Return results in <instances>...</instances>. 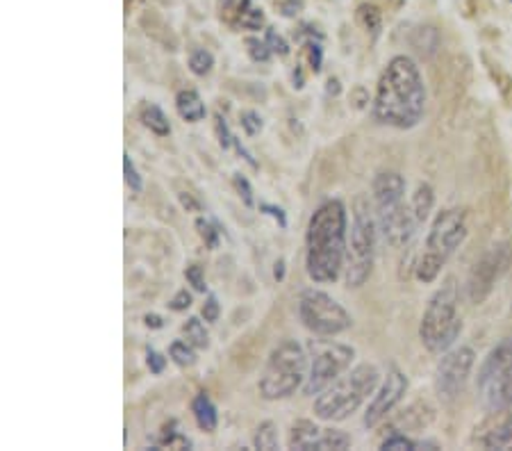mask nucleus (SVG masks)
Instances as JSON below:
<instances>
[{
    "label": "nucleus",
    "instance_id": "f257e3e1",
    "mask_svg": "<svg viewBox=\"0 0 512 451\" xmlns=\"http://www.w3.org/2000/svg\"><path fill=\"white\" fill-rule=\"evenodd\" d=\"M371 112L380 126L396 130H410L424 119L426 84L412 57L396 55L387 62L376 84Z\"/></svg>",
    "mask_w": 512,
    "mask_h": 451
},
{
    "label": "nucleus",
    "instance_id": "f03ea898",
    "mask_svg": "<svg viewBox=\"0 0 512 451\" xmlns=\"http://www.w3.org/2000/svg\"><path fill=\"white\" fill-rule=\"evenodd\" d=\"M346 208L330 199L312 212L306 235V267L315 283H335L346 263Z\"/></svg>",
    "mask_w": 512,
    "mask_h": 451
},
{
    "label": "nucleus",
    "instance_id": "7ed1b4c3",
    "mask_svg": "<svg viewBox=\"0 0 512 451\" xmlns=\"http://www.w3.org/2000/svg\"><path fill=\"white\" fill-rule=\"evenodd\" d=\"M380 383V372L376 365H358L346 377L330 383L315 399V417L321 421H342L353 415L362 403L374 395Z\"/></svg>",
    "mask_w": 512,
    "mask_h": 451
},
{
    "label": "nucleus",
    "instance_id": "20e7f679",
    "mask_svg": "<svg viewBox=\"0 0 512 451\" xmlns=\"http://www.w3.org/2000/svg\"><path fill=\"white\" fill-rule=\"evenodd\" d=\"M460 292L454 278H447L442 288L430 297L419 324V337L429 351L444 353L454 347L463 333V319L458 315Z\"/></svg>",
    "mask_w": 512,
    "mask_h": 451
},
{
    "label": "nucleus",
    "instance_id": "39448f33",
    "mask_svg": "<svg viewBox=\"0 0 512 451\" xmlns=\"http://www.w3.org/2000/svg\"><path fill=\"white\" fill-rule=\"evenodd\" d=\"M467 239V217L464 210L448 208L435 217L430 233L426 238L424 253L417 265V278L421 283H433L444 265L451 260L460 244Z\"/></svg>",
    "mask_w": 512,
    "mask_h": 451
},
{
    "label": "nucleus",
    "instance_id": "423d86ee",
    "mask_svg": "<svg viewBox=\"0 0 512 451\" xmlns=\"http://www.w3.org/2000/svg\"><path fill=\"white\" fill-rule=\"evenodd\" d=\"M365 196H358L353 204V223H351V239L346 244V285L362 288L374 272L376 258V233L378 219Z\"/></svg>",
    "mask_w": 512,
    "mask_h": 451
},
{
    "label": "nucleus",
    "instance_id": "0eeeda50",
    "mask_svg": "<svg viewBox=\"0 0 512 451\" xmlns=\"http://www.w3.org/2000/svg\"><path fill=\"white\" fill-rule=\"evenodd\" d=\"M308 356L299 343L285 340L269 353L257 387L266 402L291 397L303 383H306Z\"/></svg>",
    "mask_w": 512,
    "mask_h": 451
},
{
    "label": "nucleus",
    "instance_id": "6e6552de",
    "mask_svg": "<svg viewBox=\"0 0 512 451\" xmlns=\"http://www.w3.org/2000/svg\"><path fill=\"white\" fill-rule=\"evenodd\" d=\"M478 397L492 412L512 411V335L485 356L476 378Z\"/></svg>",
    "mask_w": 512,
    "mask_h": 451
},
{
    "label": "nucleus",
    "instance_id": "1a4fd4ad",
    "mask_svg": "<svg viewBox=\"0 0 512 451\" xmlns=\"http://www.w3.org/2000/svg\"><path fill=\"white\" fill-rule=\"evenodd\" d=\"M299 317L315 335H340L353 326L346 308L321 290H306L299 299Z\"/></svg>",
    "mask_w": 512,
    "mask_h": 451
},
{
    "label": "nucleus",
    "instance_id": "9d476101",
    "mask_svg": "<svg viewBox=\"0 0 512 451\" xmlns=\"http://www.w3.org/2000/svg\"><path fill=\"white\" fill-rule=\"evenodd\" d=\"M312 365L310 374H308L306 383H303V392L315 397L319 392H324L330 383H335L346 369L351 368V362L355 358V349L349 344L328 343V340H312Z\"/></svg>",
    "mask_w": 512,
    "mask_h": 451
},
{
    "label": "nucleus",
    "instance_id": "9b49d317",
    "mask_svg": "<svg viewBox=\"0 0 512 451\" xmlns=\"http://www.w3.org/2000/svg\"><path fill=\"white\" fill-rule=\"evenodd\" d=\"M512 263V248L510 244H492L488 251L481 256L473 265L472 273L467 278V297L472 303H483L499 283V278L508 272Z\"/></svg>",
    "mask_w": 512,
    "mask_h": 451
},
{
    "label": "nucleus",
    "instance_id": "f8f14e48",
    "mask_svg": "<svg viewBox=\"0 0 512 451\" xmlns=\"http://www.w3.org/2000/svg\"><path fill=\"white\" fill-rule=\"evenodd\" d=\"M473 362H476V353L467 344L444 351L442 360L438 362V369H435V387L444 402H454L464 390Z\"/></svg>",
    "mask_w": 512,
    "mask_h": 451
},
{
    "label": "nucleus",
    "instance_id": "ddd939ff",
    "mask_svg": "<svg viewBox=\"0 0 512 451\" xmlns=\"http://www.w3.org/2000/svg\"><path fill=\"white\" fill-rule=\"evenodd\" d=\"M376 219H378V229L383 233L385 242L389 247L401 248L412 239L414 230H417V219H414L412 208L405 205L404 201L392 205H383V208H374Z\"/></svg>",
    "mask_w": 512,
    "mask_h": 451
},
{
    "label": "nucleus",
    "instance_id": "4468645a",
    "mask_svg": "<svg viewBox=\"0 0 512 451\" xmlns=\"http://www.w3.org/2000/svg\"><path fill=\"white\" fill-rule=\"evenodd\" d=\"M405 390H408V378H405V374L396 368L389 369L387 377H385V381H383V386L378 387V392L374 395L371 403L367 406L365 427L367 429L378 427L380 421H383L385 417L389 415V412L395 411L396 403L404 399Z\"/></svg>",
    "mask_w": 512,
    "mask_h": 451
},
{
    "label": "nucleus",
    "instance_id": "2eb2a0df",
    "mask_svg": "<svg viewBox=\"0 0 512 451\" xmlns=\"http://www.w3.org/2000/svg\"><path fill=\"white\" fill-rule=\"evenodd\" d=\"M405 178L396 171H383L374 178V208L392 205L404 201Z\"/></svg>",
    "mask_w": 512,
    "mask_h": 451
},
{
    "label": "nucleus",
    "instance_id": "dca6fc26",
    "mask_svg": "<svg viewBox=\"0 0 512 451\" xmlns=\"http://www.w3.org/2000/svg\"><path fill=\"white\" fill-rule=\"evenodd\" d=\"M494 415H497V420L481 438V445L488 447V449H512V412L497 411Z\"/></svg>",
    "mask_w": 512,
    "mask_h": 451
},
{
    "label": "nucleus",
    "instance_id": "f3484780",
    "mask_svg": "<svg viewBox=\"0 0 512 451\" xmlns=\"http://www.w3.org/2000/svg\"><path fill=\"white\" fill-rule=\"evenodd\" d=\"M324 433V429L317 427L315 421L310 420H299L291 427L290 433V449L296 451H317L319 445V438Z\"/></svg>",
    "mask_w": 512,
    "mask_h": 451
},
{
    "label": "nucleus",
    "instance_id": "a211bd4d",
    "mask_svg": "<svg viewBox=\"0 0 512 451\" xmlns=\"http://www.w3.org/2000/svg\"><path fill=\"white\" fill-rule=\"evenodd\" d=\"M176 109H178V115L183 117L185 121H189V124H198V121L205 119V115H207L205 103H203V99L198 96V91H194V90L178 91Z\"/></svg>",
    "mask_w": 512,
    "mask_h": 451
},
{
    "label": "nucleus",
    "instance_id": "6ab92c4d",
    "mask_svg": "<svg viewBox=\"0 0 512 451\" xmlns=\"http://www.w3.org/2000/svg\"><path fill=\"white\" fill-rule=\"evenodd\" d=\"M192 412H194V417H196V424L205 433H213L214 429H217V421H219L217 408H214L213 399L207 397L205 392H198L196 397H194Z\"/></svg>",
    "mask_w": 512,
    "mask_h": 451
},
{
    "label": "nucleus",
    "instance_id": "aec40b11",
    "mask_svg": "<svg viewBox=\"0 0 512 451\" xmlns=\"http://www.w3.org/2000/svg\"><path fill=\"white\" fill-rule=\"evenodd\" d=\"M433 205H435L433 187H430L429 183H419L417 189H414V194H412V204H410V208H412V214H414V219H417V223H424L426 219L430 217V212H433Z\"/></svg>",
    "mask_w": 512,
    "mask_h": 451
},
{
    "label": "nucleus",
    "instance_id": "412c9836",
    "mask_svg": "<svg viewBox=\"0 0 512 451\" xmlns=\"http://www.w3.org/2000/svg\"><path fill=\"white\" fill-rule=\"evenodd\" d=\"M139 119H142V124L146 126L151 133L160 134V137H167V134L171 133V124H169L167 115H164L155 103L143 105L142 112H139Z\"/></svg>",
    "mask_w": 512,
    "mask_h": 451
},
{
    "label": "nucleus",
    "instance_id": "4be33fe9",
    "mask_svg": "<svg viewBox=\"0 0 512 451\" xmlns=\"http://www.w3.org/2000/svg\"><path fill=\"white\" fill-rule=\"evenodd\" d=\"M351 447V436L344 431H337V429H324L319 438V445L317 451H344Z\"/></svg>",
    "mask_w": 512,
    "mask_h": 451
},
{
    "label": "nucleus",
    "instance_id": "5701e85b",
    "mask_svg": "<svg viewBox=\"0 0 512 451\" xmlns=\"http://www.w3.org/2000/svg\"><path fill=\"white\" fill-rule=\"evenodd\" d=\"M239 23L247 30H260L262 23H265V12H262V7L253 5V0H242L239 3Z\"/></svg>",
    "mask_w": 512,
    "mask_h": 451
},
{
    "label": "nucleus",
    "instance_id": "b1692460",
    "mask_svg": "<svg viewBox=\"0 0 512 451\" xmlns=\"http://www.w3.org/2000/svg\"><path fill=\"white\" fill-rule=\"evenodd\" d=\"M355 19H358V23L362 25L367 32H371V37H378L380 28H383V16H380L378 7L360 5Z\"/></svg>",
    "mask_w": 512,
    "mask_h": 451
},
{
    "label": "nucleus",
    "instance_id": "393cba45",
    "mask_svg": "<svg viewBox=\"0 0 512 451\" xmlns=\"http://www.w3.org/2000/svg\"><path fill=\"white\" fill-rule=\"evenodd\" d=\"M253 445L257 449H265V451H273L278 449V429L273 421H262L260 427H257L256 438H253Z\"/></svg>",
    "mask_w": 512,
    "mask_h": 451
},
{
    "label": "nucleus",
    "instance_id": "a878e982",
    "mask_svg": "<svg viewBox=\"0 0 512 451\" xmlns=\"http://www.w3.org/2000/svg\"><path fill=\"white\" fill-rule=\"evenodd\" d=\"M183 333L187 335L189 344H194V347L207 349V344H210V337H207L205 326H203V322L198 317L187 319V324L183 326Z\"/></svg>",
    "mask_w": 512,
    "mask_h": 451
},
{
    "label": "nucleus",
    "instance_id": "bb28decb",
    "mask_svg": "<svg viewBox=\"0 0 512 451\" xmlns=\"http://www.w3.org/2000/svg\"><path fill=\"white\" fill-rule=\"evenodd\" d=\"M169 356L173 362H178L180 368H189L196 362V353H194V344L183 343V340H176V343L169 347Z\"/></svg>",
    "mask_w": 512,
    "mask_h": 451
},
{
    "label": "nucleus",
    "instance_id": "cd10ccee",
    "mask_svg": "<svg viewBox=\"0 0 512 451\" xmlns=\"http://www.w3.org/2000/svg\"><path fill=\"white\" fill-rule=\"evenodd\" d=\"M214 66V57L210 50L205 48H198L189 55V69H192L194 75H205L210 74Z\"/></svg>",
    "mask_w": 512,
    "mask_h": 451
},
{
    "label": "nucleus",
    "instance_id": "c85d7f7f",
    "mask_svg": "<svg viewBox=\"0 0 512 451\" xmlns=\"http://www.w3.org/2000/svg\"><path fill=\"white\" fill-rule=\"evenodd\" d=\"M196 229H198V235H201L203 242H205L207 247L210 248L219 247V239H221V229H219L217 223L210 221V219H205V217H198Z\"/></svg>",
    "mask_w": 512,
    "mask_h": 451
},
{
    "label": "nucleus",
    "instance_id": "c756f323",
    "mask_svg": "<svg viewBox=\"0 0 512 451\" xmlns=\"http://www.w3.org/2000/svg\"><path fill=\"white\" fill-rule=\"evenodd\" d=\"M380 449H385V451H414L417 449V442L410 440V438L404 436V433H392L389 438H385L383 445H380Z\"/></svg>",
    "mask_w": 512,
    "mask_h": 451
},
{
    "label": "nucleus",
    "instance_id": "7c9ffc66",
    "mask_svg": "<svg viewBox=\"0 0 512 451\" xmlns=\"http://www.w3.org/2000/svg\"><path fill=\"white\" fill-rule=\"evenodd\" d=\"M124 174H126V183H128V187L133 189L135 194H139L143 189V180L142 176H139L137 167L133 164V158H130L128 153L124 155Z\"/></svg>",
    "mask_w": 512,
    "mask_h": 451
},
{
    "label": "nucleus",
    "instance_id": "2f4dec72",
    "mask_svg": "<svg viewBox=\"0 0 512 451\" xmlns=\"http://www.w3.org/2000/svg\"><path fill=\"white\" fill-rule=\"evenodd\" d=\"M247 46H248V55H251L253 62H269V57L273 55L271 53L269 44L262 39H256V37L247 39Z\"/></svg>",
    "mask_w": 512,
    "mask_h": 451
},
{
    "label": "nucleus",
    "instance_id": "473e14b6",
    "mask_svg": "<svg viewBox=\"0 0 512 451\" xmlns=\"http://www.w3.org/2000/svg\"><path fill=\"white\" fill-rule=\"evenodd\" d=\"M214 130H217V137H219L221 149H230V146L235 144V134L230 133V128H228L226 119H223L221 115L214 117Z\"/></svg>",
    "mask_w": 512,
    "mask_h": 451
},
{
    "label": "nucleus",
    "instance_id": "72a5a7b5",
    "mask_svg": "<svg viewBox=\"0 0 512 451\" xmlns=\"http://www.w3.org/2000/svg\"><path fill=\"white\" fill-rule=\"evenodd\" d=\"M265 41H266V44H269L271 53H273V55H281V57L290 55V46H287V41L282 39V37L278 35V32L273 30V28H269V30H266Z\"/></svg>",
    "mask_w": 512,
    "mask_h": 451
},
{
    "label": "nucleus",
    "instance_id": "f704fd0d",
    "mask_svg": "<svg viewBox=\"0 0 512 451\" xmlns=\"http://www.w3.org/2000/svg\"><path fill=\"white\" fill-rule=\"evenodd\" d=\"M232 185H235L237 194H239V196H242L244 205H248V208H253V204H256V199H253L251 183H248V180L244 178L242 174H235V176H232Z\"/></svg>",
    "mask_w": 512,
    "mask_h": 451
},
{
    "label": "nucleus",
    "instance_id": "c9c22d12",
    "mask_svg": "<svg viewBox=\"0 0 512 451\" xmlns=\"http://www.w3.org/2000/svg\"><path fill=\"white\" fill-rule=\"evenodd\" d=\"M185 278H187V283L192 285L196 292H207V285H205V278H203V269L198 265H189L185 269Z\"/></svg>",
    "mask_w": 512,
    "mask_h": 451
},
{
    "label": "nucleus",
    "instance_id": "e433bc0d",
    "mask_svg": "<svg viewBox=\"0 0 512 451\" xmlns=\"http://www.w3.org/2000/svg\"><path fill=\"white\" fill-rule=\"evenodd\" d=\"M219 315H221V308H219V301L214 294H210L205 301V306H203V319L205 322H217Z\"/></svg>",
    "mask_w": 512,
    "mask_h": 451
},
{
    "label": "nucleus",
    "instance_id": "4c0bfd02",
    "mask_svg": "<svg viewBox=\"0 0 512 451\" xmlns=\"http://www.w3.org/2000/svg\"><path fill=\"white\" fill-rule=\"evenodd\" d=\"M308 57H310V66L315 69V74H319L321 65H324V50H321V44L310 41V44H308Z\"/></svg>",
    "mask_w": 512,
    "mask_h": 451
},
{
    "label": "nucleus",
    "instance_id": "58836bf2",
    "mask_svg": "<svg viewBox=\"0 0 512 451\" xmlns=\"http://www.w3.org/2000/svg\"><path fill=\"white\" fill-rule=\"evenodd\" d=\"M260 212L269 214L271 219H276L281 229H287V217H285V210L282 208H278V205H271V204H260Z\"/></svg>",
    "mask_w": 512,
    "mask_h": 451
},
{
    "label": "nucleus",
    "instance_id": "ea45409f",
    "mask_svg": "<svg viewBox=\"0 0 512 451\" xmlns=\"http://www.w3.org/2000/svg\"><path fill=\"white\" fill-rule=\"evenodd\" d=\"M189 306H192V294H189L187 290H180V292L171 299V303H169V308L176 310V313H183Z\"/></svg>",
    "mask_w": 512,
    "mask_h": 451
},
{
    "label": "nucleus",
    "instance_id": "a19ab883",
    "mask_svg": "<svg viewBox=\"0 0 512 451\" xmlns=\"http://www.w3.org/2000/svg\"><path fill=\"white\" fill-rule=\"evenodd\" d=\"M242 126L247 130V134H257L262 130V119L256 115V112H244L242 115Z\"/></svg>",
    "mask_w": 512,
    "mask_h": 451
},
{
    "label": "nucleus",
    "instance_id": "79ce46f5",
    "mask_svg": "<svg viewBox=\"0 0 512 451\" xmlns=\"http://www.w3.org/2000/svg\"><path fill=\"white\" fill-rule=\"evenodd\" d=\"M164 365H167V360H164V356L162 353H158V351H148V369L153 374H162L164 372Z\"/></svg>",
    "mask_w": 512,
    "mask_h": 451
},
{
    "label": "nucleus",
    "instance_id": "37998d69",
    "mask_svg": "<svg viewBox=\"0 0 512 451\" xmlns=\"http://www.w3.org/2000/svg\"><path fill=\"white\" fill-rule=\"evenodd\" d=\"M300 7H303V3H300V0H285V3H282V14L296 16L299 14Z\"/></svg>",
    "mask_w": 512,
    "mask_h": 451
},
{
    "label": "nucleus",
    "instance_id": "c03bdc74",
    "mask_svg": "<svg viewBox=\"0 0 512 451\" xmlns=\"http://www.w3.org/2000/svg\"><path fill=\"white\" fill-rule=\"evenodd\" d=\"M146 326L148 328H162L164 322H162V317H158V315H146Z\"/></svg>",
    "mask_w": 512,
    "mask_h": 451
},
{
    "label": "nucleus",
    "instance_id": "a18cd8bd",
    "mask_svg": "<svg viewBox=\"0 0 512 451\" xmlns=\"http://www.w3.org/2000/svg\"><path fill=\"white\" fill-rule=\"evenodd\" d=\"M273 276H276V281H282V278H285V260H278L276 269H273Z\"/></svg>",
    "mask_w": 512,
    "mask_h": 451
},
{
    "label": "nucleus",
    "instance_id": "49530a36",
    "mask_svg": "<svg viewBox=\"0 0 512 451\" xmlns=\"http://www.w3.org/2000/svg\"><path fill=\"white\" fill-rule=\"evenodd\" d=\"M328 94H340V82L335 78L328 80Z\"/></svg>",
    "mask_w": 512,
    "mask_h": 451
},
{
    "label": "nucleus",
    "instance_id": "de8ad7c7",
    "mask_svg": "<svg viewBox=\"0 0 512 451\" xmlns=\"http://www.w3.org/2000/svg\"><path fill=\"white\" fill-rule=\"evenodd\" d=\"M294 82H296L294 87H299V90L303 87V74H300V69L294 71Z\"/></svg>",
    "mask_w": 512,
    "mask_h": 451
}]
</instances>
